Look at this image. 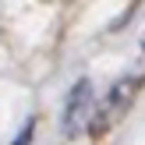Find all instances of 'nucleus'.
Instances as JSON below:
<instances>
[{
	"label": "nucleus",
	"mask_w": 145,
	"mask_h": 145,
	"mask_svg": "<svg viewBox=\"0 0 145 145\" xmlns=\"http://www.w3.org/2000/svg\"><path fill=\"white\" fill-rule=\"evenodd\" d=\"M92 117H96V92H92L89 78H82V82H74V89L67 92L60 131L67 135V138H82L85 131H92Z\"/></svg>",
	"instance_id": "f257e3e1"
},
{
	"label": "nucleus",
	"mask_w": 145,
	"mask_h": 145,
	"mask_svg": "<svg viewBox=\"0 0 145 145\" xmlns=\"http://www.w3.org/2000/svg\"><path fill=\"white\" fill-rule=\"evenodd\" d=\"M32 131H35V120H25V127L18 131V138H14V145H28V142H32Z\"/></svg>",
	"instance_id": "7ed1b4c3"
},
{
	"label": "nucleus",
	"mask_w": 145,
	"mask_h": 145,
	"mask_svg": "<svg viewBox=\"0 0 145 145\" xmlns=\"http://www.w3.org/2000/svg\"><path fill=\"white\" fill-rule=\"evenodd\" d=\"M138 92H142V78H138V74L120 78V82L113 85L110 92H106L103 106H96V117H92V135L110 131V127L117 124V120L124 117L127 110H131V103H135V96H138Z\"/></svg>",
	"instance_id": "f03ea898"
},
{
	"label": "nucleus",
	"mask_w": 145,
	"mask_h": 145,
	"mask_svg": "<svg viewBox=\"0 0 145 145\" xmlns=\"http://www.w3.org/2000/svg\"><path fill=\"white\" fill-rule=\"evenodd\" d=\"M142 46H145V42H142Z\"/></svg>",
	"instance_id": "20e7f679"
}]
</instances>
